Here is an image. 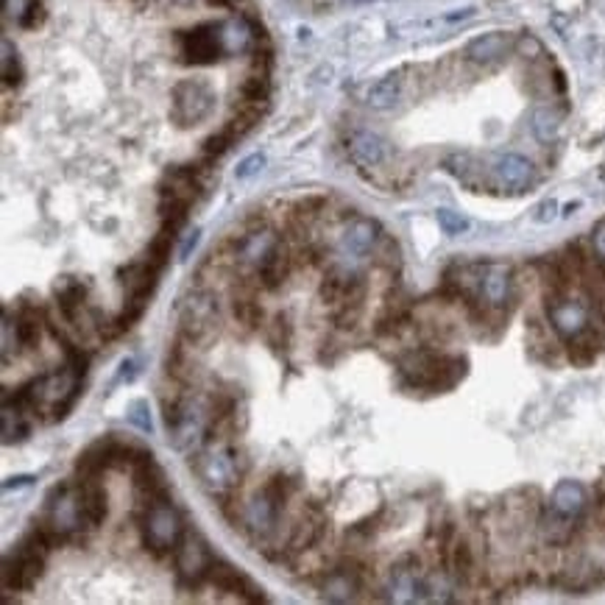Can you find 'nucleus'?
Wrapping results in <instances>:
<instances>
[{"instance_id":"1","label":"nucleus","mask_w":605,"mask_h":605,"mask_svg":"<svg viewBox=\"0 0 605 605\" xmlns=\"http://www.w3.org/2000/svg\"><path fill=\"white\" fill-rule=\"evenodd\" d=\"M190 458L201 489L212 499H221V505H227L237 494L248 471V455L232 441V436H212Z\"/></svg>"},{"instance_id":"2","label":"nucleus","mask_w":605,"mask_h":605,"mask_svg":"<svg viewBox=\"0 0 605 605\" xmlns=\"http://www.w3.org/2000/svg\"><path fill=\"white\" fill-rule=\"evenodd\" d=\"M78 379H81V374L67 363L59 371H51V374L39 377V379H31L15 399L23 408H28L31 413H42V410L54 413V421H56V418H65L67 410L76 405V399L81 394Z\"/></svg>"},{"instance_id":"3","label":"nucleus","mask_w":605,"mask_h":605,"mask_svg":"<svg viewBox=\"0 0 605 605\" xmlns=\"http://www.w3.org/2000/svg\"><path fill=\"white\" fill-rule=\"evenodd\" d=\"M290 491H293V483L287 478H282V474H277V478H271L263 489H257L240 505V510L235 516V525H240L254 539H268L279 525Z\"/></svg>"},{"instance_id":"4","label":"nucleus","mask_w":605,"mask_h":605,"mask_svg":"<svg viewBox=\"0 0 605 605\" xmlns=\"http://www.w3.org/2000/svg\"><path fill=\"white\" fill-rule=\"evenodd\" d=\"M54 544V536L45 528H34L17 547L15 552L6 555L4 560V589L6 591H25L31 589L45 570V558Z\"/></svg>"},{"instance_id":"5","label":"nucleus","mask_w":605,"mask_h":605,"mask_svg":"<svg viewBox=\"0 0 605 605\" xmlns=\"http://www.w3.org/2000/svg\"><path fill=\"white\" fill-rule=\"evenodd\" d=\"M221 310L218 296L209 287L190 290L179 305V338H185L193 349H209V343L218 338Z\"/></svg>"},{"instance_id":"6","label":"nucleus","mask_w":605,"mask_h":605,"mask_svg":"<svg viewBox=\"0 0 605 605\" xmlns=\"http://www.w3.org/2000/svg\"><path fill=\"white\" fill-rule=\"evenodd\" d=\"M140 533L143 544L154 555H170L176 552V547L185 539V522L182 513L176 510L170 499H159L148 508H143L140 516Z\"/></svg>"},{"instance_id":"7","label":"nucleus","mask_w":605,"mask_h":605,"mask_svg":"<svg viewBox=\"0 0 605 605\" xmlns=\"http://www.w3.org/2000/svg\"><path fill=\"white\" fill-rule=\"evenodd\" d=\"M39 525L54 536V541L78 536L86 528L84 508H81V489L73 483L56 486L45 499V510H42Z\"/></svg>"},{"instance_id":"8","label":"nucleus","mask_w":605,"mask_h":605,"mask_svg":"<svg viewBox=\"0 0 605 605\" xmlns=\"http://www.w3.org/2000/svg\"><path fill=\"white\" fill-rule=\"evenodd\" d=\"M167 432H170L173 449H179L185 455H196L212 439V408H209V399L187 394L185 405H182V413H179V421L173 424Z\"/></svg>"},{"instance_id":"9","label":"nucleus","mask_w":605,"mask_h":605,"mask_svg":"<svg viewBox=\"0 0 605 605\" xmlns=\"http://www.w3.org/2000/svg\"><path fill=\"white\" fill-rule=\"evenodd\" d=\"M173 120L179 126H198L215 106L212 86L201 78H185L173 86Z\"/></svg>"},{"instance_id":"10","label":"nucleus","mask_w":605,"mask_h":605,"mask_svg":"<svg viewBox=\"0 0 605 605\" xmlns=\"http://www.w3.org/2000/svg\"><path fill=\"white\" fill-rule=\"evenodd\" d=\"M469 285L478 290L486 308H505L513 290V271L508 263H486L469 268Z\"/></svg>"},{"instance_id":"11","label":"nucleus","mask_w":605,"mask_h":605,"mask_svg":"<svg viewBox=\"0 0 605 605\" xmlns=\"http://www.w3.org/2000/svg\"><path fill=\"white\" fill-rule=\"evenodd\" d=\"M212 555L207 550V541L196 533H185L182 544L176 547V575L187 586H198L209 578L212 570Z\"/></svg>"},{"instance_id":"12","label":"nucleus","mask_w":605,"mask_h":605,"mask_svg":"<svg viewBox=\"0 0 605 605\" xmlns=\"http://www.w3.org/2000/svg\"><path fill=\"white\" fill-rule=\"evenodd\" d=\"M182 54L193 65H212L218 62L224 54L221 42V23H201L193 31L182 34Z\"/></svg>"},{"instance_id":"13","label":"nucleus","mask_w":605,"mask_h":605,"mask_svg":"<svg viewBox=\"0 0 605 605\" xmlns=\"http://www.w3.org/2000/svg\"><path fill=\"white\" fill-rule=\"evenodd\" d=\"M550 324L552 329L564 338V340H575L578 335H583L589 329V321H591V313L589 308L583 305L580 298H572V296H558L550 301Z\"/></svg>"},{"instance_id":"14","label":"nucleus","mask_w":605,"mask_h":605,"mask_svg":"<svg viewBox=\"0 0 605 605\" xmlns=\"http://www.w3.org/2000/svg\"><path fill=\"white\" fill-rule=\"evenodd\" d=\"M54 296H56V308L67 324L90 327V318H86V296H90V287H86V282L76 277H62L54 285Z\"/></svg>"},{"instance_id":"15","label":"nucleus","mask_w":605,"mask_h":605,"mask_svg":"<svg viewBox=\"0 0 605 605\" xmlns=\"http://www.w3.org/2000/svg\"><path fill=\"white\" fill-rule=\"evenodd\" d=\"M279 243H282V240L277 237L274 229L257 227V229H251L248 235H243V237L237 240V246H235V263H237L240 268L257 274V268L266 263V257H268Z\"/></svg>"},{"instance_id":"16","label":"nucleus","mask_w":605,"mask_h":605,"mask_svg":"<svg viewBox=\"0 0 605 605\" xmlns=\"http://www.w3.org/2000/svg\"><path fill=\"white\" fill-rule=\"evenodd\" d=\"M379 235H382L379 227L374 221H368V218L349 221V224L343 227V232H340V251H343V257H349L352 263L368 257L379 246V240H382Z\"/></svg>"},{"instance_id":"17","label":"nucleus","mask_w":605,"mask_h":605,"mask_svg":"<svg viewBox=\"0 0 605 605\" xmlns=\"http://www.w3.org/2000/svg\"><path fill=\"white\" fill-rule=\"evenodd\" d=\"M135 497H137L140 508H148V505H154L159 499H167L165 471L156 466L151 452L135 463Z\"/></svg>"},{"instance_id":"18","label":"nucleus","mask_w":605,"mask_h":605,"mask_svg":"<svg viewBox=\"0 0 605 605\" xmlns=\"http://www.w3.org/2000/svg\"><path fill=\"white\" fill-rule=\"evenodd\" d=\"M497 182L510 193H525L536 182V165L522 154H502L494 162Z\"/></svg>"},{"instance_id":"19","label":"nucleus","mask_w":605,"mask_h":605,"mask_svg":"<svg viewBox=\"0 0 605 605\" xmlns=\"http://www.w3.org/2000/svg\"><path fill=\"white\" fill-rule=\"evenodd\" d=\"M346 148H349V156L358 167H379L388 162V154H391V148H388V143L368 132V128H360V132H355L349 137V143H346Z\"/></svg>"},{"instance_id":"20","label":"nucleus","mask_w":605,"mask_h":605,"mask_svg":"<svg viewBox=\"0 0 605 605\" xmlns=\"http://www.w3.org/2000/svg\"><path fill=\"white\" fill-rule=\"evenodd\" d=\"M513 45V36L505 34V31H489V34H480L474 36L469 45H466V59L474 62V65H491L497 59H502Z\"/></svg>"},{"instance_id":"21","label":"nucleus","mask_w":605,"mask_h":605,"mask_svg":"<svg viewBox=\"0 0 605 605\" xmlns=\"http://www.w3.org/2000/svg\"><path fill=\"white\" fill-rule=\"evenodd\" d=\"M324 600L329 602H352L358 600V594L363 591V578L360 570L355 567H335L327 578H324Z\"/></svg>"},{"instance_id":"22","label":"nucleus","mask_w":605,"mask_h":605,"mask_svg":"<svg viewBox=\"0 0 605 605\" xmlns=\"http://www.w3.org/2000/svg\"><path fill=\"white\" fill-rule=\"evenodd\" d=\"M290 271H293V254L285 243H279L266 257V263L257 268V282H259V287H266V290H279L290 279Z\"/></svg>"},{"instance_id":"23","label":"nucleus","mask_w":605,"mask_h":605,"mask_svg":"<svg viewBox=\"0 0 605 605\" xmlns=\"http://www.w3.org/2000/svg\"><path fill=\"white\" fill-rule=\"evenodd\" d=\"M81 508H84V522L90 530L106 522L109 516V497L106 489L98 483V478H84L81 480Z\"/></svg>"},{"instance_id":"24","label":"nucleus","mask_w":605,"mask_h":605,"mask_svg":"<svg viewBox=\"0 0 605 605\" xmlns=\"http://www.w3.org/2000/svg\"><path fill=\"white\" fill-rule=\"evenodd\" d=\"M388 591H391L394 602H416L424 600V578L413 564H397L391 572V580H388Z\"/></svg>"},{"instance_id":"25","label":"nucleus","mask_w":605,"mask_h":605,"mask_svg":"<svg viewBox=\"0 0 605 605\" xmlns=\"http://www.w3.org/2000/svg\"><path fill=\"white\" fill-rule=\"evenodd\" d=\"M402 93H405V73H402V70H394V73L382 76V78L371 86L366 101H368L371 109L385 112V109H394V106L402 101Z\"/></svg>"},{"instance_id":"26","label":"nucleus","mask_w":605,"mask_h":605,"mask_svg":"<svg viewBox=\"0 0 605 605\" xmlns=\"http://www.w3.org/2000/svg\"><path fill=\"white\" fill-rule=\"evenodd\" d=\"M550 508H552V513L575 519V516L586 508V489H583L578 480H560V483L552 489Z\"/></svg>"},{"instance_id":"27","label":"nucleus","mask_w":605,"mask_h":605,"mask_svg":"<svg viewBox=\"0 0 605 605\" xmlns=\"http://www.w3.org/2000/svg\"><path fill=\"white\" fill-rule=\"evenodd\" d=\"M28 408H23L17 399L12 402L9 397L4 399V444H17L23 439H28L31 424H28Z\"/></svg>"},{"instance_id":"28","label":"nucleus","mask_w":605,"mask_h":605,"mask_svg":"<svg viewBox=\"0 0 605 605\" xmlns=\"http://www.w3.org/2000/svg\"><path fill=\"white\" fill-rule=\"evenodd\" d=\"M318 536H321V516L301 513V519H296V525H293L287 547L293 552H305V550H310L318 541Z\"/></svg>"},{"instance_id":"29","label":"nucleus","mask_w":605,"mask_h":605,"mask_svg":"<svg viewBox=\"0 0 605 605\" xmlns=\"http://www.w3.org/2000/svg\"><path fill=\"white\" fill-rule=\"evenodd\" d=\"M232 316H235V324H240L243 329H257L263 324V308H259V301L248 290H235Z\"/></svg>"},{"instance_id":"30","label":"nucleus","mask_w":605,"mask_h":605,"mask_svg":"<svg viewBox=\"0 0 605 605\" xmlns=\"http://www.w3.org/2000/svg\"><path fill=\"white\" fill-rule=\"evenodd\" d=\"M221 42H224V54H243V51L251 48L254 28L246 20L221 23Z\"/></svg>"},{"instance_id":"31","label":"nucleus","mask_w":605,"mask_h":605,"mask_svg":"<svg viewBox=\"0 0 605 605\" xmlns=\"http://www.w3.org/2000/svg\"><path fill=\"white\" fill-rule=\"evenodd\" d=\"M15 321H17V332H20V340H23V349H25V352L39 349V343H42V327H45L42 316H39L34 308H23V310L15 316Z\"/></svg>"},{"instance_id":"32","label":"nucleus","mask_w":605,"mask_h":605,"mask_svg":"<svg viewBox=\"0 0 605 605\" xmlns=\"http://www.w3.org/2000/svg\"><path fill=\"white\" fill-rule=\"evenodd\" d=\"M530 128H533V137L539 143L550 146V143H555V137L560 132V115L552 106H539L530 115Z\"/></svg>"},{"instance_id":"33","label":"nucleus","mask_w":605,"mask_h":605,"mask_svg":"<svg viewBox=\"0 0 605 605\" xmlns=\"http://www.w3.org/2000/svg\"><path fill=\"white\" fill-rule=\"evenodd\" d=\"M173 232H167V229H162L151 243H148V251H146V259L148 263L156 268V271H165V266H167V259H170V246H173Z\"/></svg>"},{"instance_id":"34","label":"nucleus","mask_w":605,"mask_h":605,"mask_svg":"<svg viewBox=\"0 0 605 605\" xmlns=\"http://www.w3.org/2000/svg\"><path fill=\"white\" fill-rule=\"evenodd\" d=\"M436 221H439V227L444 229V235H449V237H460V235H466V232L471 229L466 215H460V212H455V209H439V212H436Z\"/></svg>"},{"instance_id":"35","label":"nucleus","mask_w":605,"mask_h":605,"mask_svg":"<svg viewBox=\"0 0 605 605\" xmlns=\"http://www.w3.org/2000/svg\"><path fill=\"white\" fill-rule=\"evenodd\" d=\"M23 81V65L17 59V51L12 48V42L4 39V86L12 90V86H20Z\"/></svg>"},{"instance_id":"36","label":"nucleus","mask_w":605,"mask_h":605,"mask_svg":"<svg viewBox=\"0 0 605 605\" xmlns=\"http://www.w3.org/2000/svg\"><path fill=\"white\" fill-rule=\"evenodd\" d=\"M0 329H4V340H0L4 349H0V352H4V363H9L12 352L17 355L23 349V340H20V332H17V321L9 313H4V327H0Z\"/></svg>"},{"instance_id":"37","label":"nucleus","mask_w":605,"mask_h":605,"mask_svg":"<svg viewBox=\"0 0 605 605\" xmlns=\"http://www.w3.org/2000/svg\"><path fill=\"white\" fill-rule=\"evenodd\" d=\"M471 567H474V558H471V547L469 541H455L452 547V570L460 580H466L471 575Z\"/></svg>"},{"instance_id":"38","label":"nucleus","mask_w":605,"mask_h":605,"mask_svg":"<svg viewBox=\"0 0 605 605\" xmlns=\"http://www.w3.org/2000/svg\"><path fill=\"white\" fill-rule=\"evenodd\" d=\"M240 96H243L246 104L266 101V98H268V78H266V76H251V78H246L243 86H240Z\"/></svg>"},{"instance_id":"39","label":"nucleus","mask_w":605,"mask_h":605,"mask_svg":"<svg viewBox=\"0 0 605 605\" xmlns=\"http://www.w3.org/2000/svg\"><path fill=\"white\" fill-rule=\"evenodd\" d=\"M235 140H237V137H235V132H232L229 126H227L224 132L212 135V137L204 143V154H207V156H221V154H224V151H227L232 143H235Z\"/></svg>"},{"instance_id":"40","label":"nucleus","mask_w":605,"mask_h":605,"mask_svg":"<svg viewBox=\"0 0 605 605\" xmlns=\"http://www.w3.org/2000/svg\"><path fill=\"white\" fill-rule=\"evenodd\" d=\"M128 421H132L137 429H143V432H148V436H151L154 424H151V410H148V402H146V399L132 402V408H128Z\"/></svg>"},{"instance_id":"41","label":"nucleus","mask_w":605,"mask_h":605,"mask_svg":"<svg viewBox=\"0 0 605 605\" xmlns=\"http://www.w3.org/2000/svg\"><path fill=\"white\" fill-rule=\"evenodd\" d=\"M266 167V154H251V156H246L237 167H235V176L240 179V182H246V179H251V176H257L259 170Z\"/></svg>"},{"instance_id":"42","label":"nucleus","mask_w":605,"mask_h":605,"mask_svg":"<svg viewBox=\"0 0 605 605\" xmlns=\"http://www.w3.org/2000/svg\"><path fill=\"white\" fill-rule=\"evenodd\" d=\"M271 343L277 346V349H285V346L290 343V318L285 313H279L271 324Z\"/></svg>"},{"instance_id":"43","label":"nucleus","mask_w":605,"mask_h":605,"mask_svg":"<svg viewBox=\"0 0 605 605\" xmlns=\"http://www.w3.org/2000/svg\"><path fill=\"white\" fill-rule=\"evenodd\" d=\"M555 215H558V201H555V198H547V201H541L539 209H536V221H539V224H550V221H555Z\"/></svg>"},{"instance_id":"44","label":"nucleus","mask_w":605,"mask_h":605,"mask_svg":"<svg viewBox=\"0 0 605 605\" xmlns=\"http://www.w3.org/2000/svg\"><path fill=\"white\" fill-rule=\"evenodd\" d=\"M137 360L135 358H126L123 363H120V371H117V377H115V385H120V382H132L135 377H137Z\"/></svg>"},{"instance_id":"45","label":"nucleus","mask_w":605,"mask_h":605,"mask_svg":"<svg viewBox=\"0 0 605 605\" xmlns=\"http://www.w3.org/2000/svg\"><path fill=\"white\" fill-rule=\"evenodd\" d=\"M591 246H594V254H597L600 259H605V221L597 224V229H594V235H591Z\"/></svg>"},{"instance_id":"46","label":"nucleus","mask_w":605,"mask_h":605,"mask_svg":"<svg viewBox=\"0 0 605 605\" xmlns=\"http://www.w3.org/2000/svg\"><path fill=\"white\" fill-rule=\"evenodd\" d=\"M519 51H522L528 59H533V56L541 54V45H539V39H533V36H522L519 39Z\"/></svg>"},{"instance_id":"47","label":"nucleus","mask_w":605,"mask_h":605,"mask_svg":"<svg viewBox=\"0 0 605 605\" xmlns=\"http://www.w3.org/2000/svg\"><path fill=\"white\" fill-rule=\"evenodd\" d=\"M196 243H198V232H193V235L187 237V243L182 246V251H179V254H182V259H187V257H190V251L196 248Z\"/></svg>"}]
</instances>
